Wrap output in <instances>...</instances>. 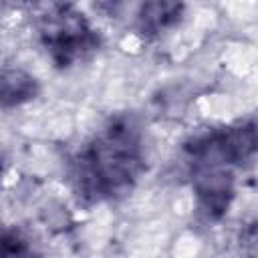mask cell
Segmentation results:
<instances>
[{
    "label": "cell",
    "instance_id": "obj_5",
    "mask_svg": "<svg viewBox=\"0 0 258 258\" xmlns=\"http://www.w3.org/2000/svg\"><path fill=\"white\" fill-rule=\"evenodd\" d=\"M40 93L36 77L22 69H0V109H12L24 105Z\"/></svg>",
    "mask_w": 258,
    "mask_h": 258
},
{
    "label": "cell",
    "instance_id": "obj_3",
    "mask_svg": "<svg viewBox=\"0 0 258 258\" xmlns=\"http://www.w3.org/2000/svg\"><path fill=\"white\" fill-rule=\"evenodd\" d=\"M183 151L191 169H232L244 165L256 151L254 121H240L236 125L210 129L191 137Z\"/></svg>",
    "mask_w": 258,
    "mask_h": 258
},
{
    "label": "cell",
    "instance_id": "obj_8",
    "mask_svg": "<svg viewBox=\"0 0 258 258\" xmlns=\"http://www.w3.org/2000/svg\"><path fill=\"white\" fill-rule=\"evenodd\" d=\"M2 171H4V165H2V157H0V179H2Z\"/></svg>",
    "mask_w": 258,
    "mask_h": 258
},
{
    "label": "cell",
    "instance_id": "obj_1",
    "mask_svg": "<svg viewBox=\"0 0 258 258\" xmlns=\"http://www.w3.org/2000/svg\"><path fill=\"white\" fill-rule=\"evenodd\" d=\"M145 171V145L131 117L105 123L75 155L71 179L85 204L117 200L133 189Z\"/></svg>",
    "mask_w": 258,
    "mask_h": 258
},
{
    "label": "cell",
    "instance_id": "obj_4",
    "mask_svg": "<svg viewBox=\"0 0 258 258\" xmlns=\"http://www.w3.org/2000/svg\"><path fill=\"white\" fill-rule=\"evenodd\" d=\"M191 187L198 200V210L210 222L226 216L234 198L232 169H191Z\"/></svg>",
    "mask_w": 258,
    "mask_h": 258
},
{
    "label": "cell",
    "instance_id": "obj_2",
    "mask_svg": "<svg viewBox=\"0 0 258 258\" xmlns=\"http://www.w3.org/2000/svg\"><path fill=\"white\" fill-rule=\"evenodd\" d=\"M38 36L56 69H71L101 46V34L73 4H50L38 18Z\"/></svg>",
    "mask_w": 258,
    "mask_h": 258
},
{
    "label": "cell",
    "instance_id": "obj_6",
    "mask_svg": "<svg viewBox=\"0 0 258 258\" xmlns=\"http://www.w3.org/2000/svg\"><path fill=\"white\" fill-rule=\"evenodd\" d=\"M183 16L181 2H145L137 12V30L145 36H157L173 28Z\"/></svg>",
    "mask_w": 258,
    "mask_h": 258
},
{
    "label": "cell",
    "instance_id": "obj_7",
    "mask_svg": "<svg viewBox=\"0 0 258 258\" xmlns=\"http://www.w3.org/2000/svg\"><path fill=\"white\" fill-rule=\"evenodd\" d=\"M0 258H38L30 242L16 230L0 228Z\"/></svg>",
    "mask_w": 258,
    "mask_h": 258
}]
</instances>
